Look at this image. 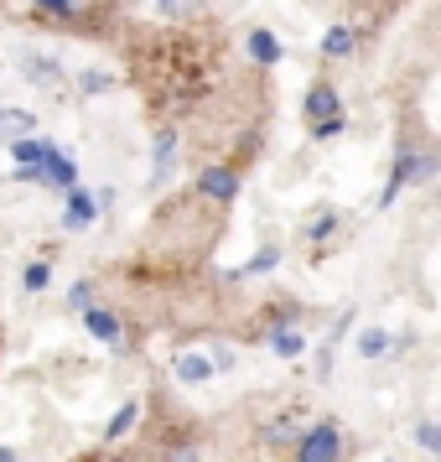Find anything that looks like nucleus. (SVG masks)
<instances>
[{
	"mask_svg": "<svg viewBox=\"0 0 441 462\" xmlns=\"http://www.w3.org/2000/svg\"><path fill=\"white\" fill-rule=\"evenodd\" d=\"M296 462H343V431H337V420H317L312 431H301Z\"/></svg>",
	"mask_w": 441,
	"mask_h": 462,
	"instance_id": "nucleus-1",
	"label": "nucleus"
},
{
	"mask_svg": "<svg viewBox=\"0 0 441 462\" xmlns=\"http://www.w3.org/2000/svg\"><path fill=\"white\" fill-rule=\"evenodd\" d=\"M198 192L213 198V203H234V192H239V171L234 167H208L198 177Z\"/></svg>",
	"mask_w": 441,
	"mask_h": 462,
	"instance_id": "nucleus-2",
	"label": "nucleus"
},
{
	"mask_svg": "<svg viewBox=\"0 0 441 462\" xmlns=\"http://www.w3.org/2000/svg\"><path fill=\"white\" fill-rule=\"evenodd\" d=\"M11 156H16V171H22V182H47V177H42L47 141H11Z\"/></svg>",
	"mask_w": 441,
	"mask_h": 462,
	"instance_id": "nucleus-3",
	"label": "nucleus"
},
{
	"mask_svg": "<svg viewBox=\"0 0 441 462\" xmlns=\"http://www.w3.org/2000/svg\"><path fill=\"white\" fill-rule=\"evenodd\" d=\"M307 120H312V130L327 125V120H343V115H337V88L333 84H317L312 94H307Z\"/></svg>",
	"mask_w": 441,
	"mask_h": 462,
	"instance_id": "nucleus-4",
	"label": "nucleus"
},
{
	"mask_svg": "<svg viewBox=\"0 0 441 462\" xmlns=\"http://www.w3.org/2000/svg\"><path fill=\"white\" fill-rule=\"evenodd\" d=\"M42 177L52 182V188H68V192L78 188V167H73V162H68V156H63L58 146H47V156H42Z\"/></svg>",
	"mask_w": 441,
	"mask_h": 462,
	"instance_id": "nucleus-5",
	"label": "nucleus"
},
{
	"mask_svg": "<svg viewBox=\"0 0 441 462\" xmlns=\"http://www.w3.org/2000/svg\"><path fill=\"white\" fill-rule=\"evenodd\" d=\"M426 171H431V162H420V156H400L395 171H390V188H384V198H379V203H395V192L405 188L410 177H426Z\"/></svg>",
	"mask_w": 441,
	"mask_h": 462,
	"instance_id": "nucleus-6",
	"label": "nucleus"
},
{
	"mask_svg": "<svg viewBox=\"0 0 441 462\" xmlns=\"http://www.w3.org/2000/svg\"><path fill=\"white\" fill-rule=\"evenodd\" d=\"M84 322H88V333L99 337V343L120 348V317L115 312H105V307H84Z\"/></svg>",
	"mask_w": 441,
	"mask_h": 462,
	"instance_id": "nucleus-7",
	"label": "nucleus"
},
{
	"mask_svg": "<svg viewBox=\"0 0 441 462\" xmlns=\"http://www.w3.org/2000/svg\"><path fill=\"white\" fill-rule=\"evenodd\" d=\"M94 224V198H88L84 188L68 192V229H88Z\"/></svg>",
	"mask_w": 441,
	"mask_h": 462,
	"instance_id": "nucleus-8",
	"label": "nucleus"
},
{
	"mask_svg": "<svg viewBox=\"0 0 441 462\" xmlns=\"http://www.w3.org/2000/svg\"><path fill=\"white\" fill-rule=\"evenodd\" d=\"M250 58L260 68L280 63V42H275V32H250Z\"/></svg>",
	"mask_w": 441,
	"mask_h": 462,
	"instance_id": "nucleus-9",
	"label": "nucleus"
},
{
	"mask_svg": "<svg viewBox=\"0 0 441 462\" xmlns=\"http://www.w3.org/2000/svg\"><path fill=\"white\" fill-rule=\"evenodd\" d=\"M0 135L26 141V135H32V115H26V109H0Z\"/></svg>",
	"mask_w": 441,
	"mask_h": 462,
	"instance_id": "nucleus-10",
	"label": "nucleus"
},
{
	"mask_svg": "<svg viewBox=\"0 0 441 462\" xmlns=\"http://www.w3.org/2000/svg\"><path fill=\"white\" fill-rule=\"evenodd\" d=\"M384 354H390V333H379V328L358 333V358H384Z\"/></svg>",
	"mask_w": 441,
	"mask_h": 462,
	"instance_id": "nucleus-11",
	"label": "nucleus"
},
{
	"mask_svg": "<svg viewBox=\"0 0 441 462\" xmlns=\"http://www.w3.org/2000/svg\"><path fill=\"white\" fill-rule=\"evenodd\" d=\"M208 374H213V364H208V358H198V354H182V358H177V379L198 384V379H208Z\"/></svg>",
	"mask_w": 441,
	"mask_h": 462,
	"instance_id": "nucleus-12",
	"label": "nucleus"
},
{
	"mask_svg": "<svg viewBox=\"0 0 441 462\" xmlns=\"http://www.w3.org/2000/svg\"><path fill=\"white\" fill-rule=\"evenodd\" d=\"M271 348H275L280 358H296L307 343H301V333H291V328H275V333H271Z\"/></svg>",
	"mask_w": 441,
	"mask_h": 462,
	"instance_id": "nucleus-13",
	"label": "nucleus"
},
{
	"mask_svg": "<svg viewBox=\"0 0 441 462\" xmlns=\"http://www.w3.org/2000/svg\"><path fill=\"white\" fill-rule=\"evenodd\" d=\"M135 416H141V405H135V400H125V405L115 411V420H109V431H105V437H109V441H115V437H125L130 426H135Z\"/></svg>",
	"mask_w": 441,
	"mask_h": 462,
	"instance_id": "nucleus-14",
	"label": "nucleus"
},
{
	"mask_svg": "<svg viewBox=\"0 0 441 462\" xmlns=\"http://www.w3.org/2000/svg\"><path fill=\"white\" fill-rule=\"evenodd\" d=\"M322 47H327V58H348V52H354V32H348V26H333Z\"/></svg>",
	"mask_w": 441,
	"mask_h": 462,
	"instance_id": "nucleus-15",
	"label": "nucleus"
},
{
	"mask_svg": "<svg viewBox=\"0 0 441 462\" xmlns=\"http://www.w3.org/2000/svg\"><path fill=\"white\" fill-rule=\"evenodd\" d=\"M416 441L426 447V452H441V426H436V420H420V426H416Z\"/></svg>",
	"mask_w": 441,
	"mask_h": 462,
	"instance_id": "nucleus-16",
	"label": "nucleus"
},
{
	"mask_svg": "<svg viewBox=\"0 0 441 462\" xmlns=\"http://www.w3.org/2000/svg\"><path fill=\"white\" fill-rule=\"evenodd\" d=\"M275 265H280V250H260V254H254V260H250V265H244L239 275H260V271H275Z\"/></svg>",
	"mask_w": 441,
	"mask_h": 462,
	"instance_id": "nucleus-17",
	"label": "nucleus"
},
{
	"mask_svg": "<svg viewBox=\"0 0 441 462\" xmlns=\"http://www.w3.org/2000/svg\"><path fill=\"white\" fill-rule=\"evenodd\" d=\"M47 275H52V271H47L42 260H37V265H26V275H22V281H26V291H42V286H47Z\"/></svg>",
	"mask_w": 441,
	"mask_h": 462,
	"instance_id": "nucleus-18",
	"label": "nucleus"
},
{
	"mask_svg": "<svg viewBox=\"0 0 441 462\" xmlns=\"http://www.w3.org/2000/svg\"><path fill=\"white\" fill-rule=\"evenodd\" d=\"M42 11H52V16H78V0H37Z\"/></svg>",
	"mask_w": 441,
	"mask_h": 462,
	"instance_id": "nucleus-19",
	"label": "nucleus"
},
{
	"mask_svg": "<svg viewBox=\"0 0 441 462\" xmlns=\"http://www.w3.org/2000/svg\"><path fill=\"white\" fill-rule=\"evenodd\" d=\"M156 5H161L167 16H188V11H192V5H198V0H156Z\"/></svg>",
	"mask_w": 441,
	"mask_h": 462,
	"instance_id": "nucleus-20",
	"label": "nucleus"
},
{
	"mask_svg": "<svg viewBox=\"0 0 441 462\" xmlns=\"http://www.w3.org/2000/svg\"><path fill=\"white\" fill-rule=\"evenodd\" d=\"M171 146H177V135H161V141H156V167H167L171 162Z\"/></svg>",
	"mask_w": 441,
	"mask_h": 462,
	"instance_id": "nucleus-21",
	"label": "nucleus"
},
{
	"mask_svg": "<svg viewBox=\"0 0 441 462\" xmlns=\"http://www.w3.org/2000/svg\"><path fill=\"white\" fill-rule=\"evenodd\" d=\"M307 234H312V239H322V234H333V213H322V218H312V224H307Z\"/></svg>",
	"mask_w": 441,
	"mask_h": 462,
	"instance_id": "nucleus-22",
	"label": "nucleus"
},
{
	"mask_svg": "<svg viewBox=\"0 0 441 462\" xmlns=\"http://www.w3.org/2000/svg\"><path fill=\"white\" fill-rule=\"evenodd\" d=\"M265 441H291V426H286V420H275V426H265Z\"/></svg>",
	"mask_w": 441,
	"mask_h": 462,
	"instance_id": "nucleus-23",
	"label": "nucleus"
},
{
	"mask_svg": "<svg viewBox=\"0 0 441 462\" xmlns=\"http://www.w3.org/2000/svg\"><path fill=\"white\" fill-rule=\"evenodd\" d=\"M88 296H94V291H88L84 281H78V286H73V291H68V301H73V307H88Z\"/></svg>",
	"mask_w": 441,
	"mask_h": 462,
	"instance_id": "nucleus-24",
	"label": "nucleus"
},
{
	"mask_svg": "<svg viewBox=\"0 0 441 462\" xmlns=\"http://www.w3.org/2000/svg\"><path fill=\"white\" fill-rule=\"evenodd\" d=\"M0 462H16V452H11V447H0Z\"/></svg>",
	"mask_w": 441,
	"mask_h": 462,
	"instance_id": "nucleus-25",
	"label": "nucleus"
}]
</instances>
